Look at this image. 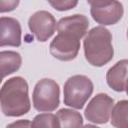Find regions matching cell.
<instances>
[{
  "mask_svg": "<svg viewBox=\"0 0 128 128\" xmlns=\"http://www.w3.org/2000/svg\"><path fill=\"white\" fill-rule=\"evenodd\" d=\"M89 20L83 14H74L61 18L56 29L58 34L49 45L50 53L60 61H71L80 50V40L88 31Z\"/></svg>",
  "mask_w": 128,
  "mask_h": 128,
  "instance_id": "obj_1",
  "label": "cell"
},
{
  "mask_svg": "<svg viewBox=\"0 0 128 128\" xmlns=\"http://www.w3.org/2000/svg\"><path fill=\"white\" fill-rule=\"evenodd\" d=\"M27 81L21 76L9 78L0 88V107L5 116L20 117L30 111Z\"/></svg>",
  "mask_w": 128,
  "mask_h": 128,
  "instance_id": "obj_2",
  "label": "cell"
},
{
  "mask_svg": "<svg viewBox=\"0 0 128 128\" xmlns=\"http://www.w3.org/2000/svg\"><path fill=\"white\" fill-rule=\"evenodd\" d=\"M84 55L87 62L94 67H102L114 56L112 34L104 26H96L87 32L83 41Z\"/></svg>",
  "mask_w": 128,
  "mask_h": 128,
  "instance_id": "obj_3",
  "label": "cell"
},
{
  "mask_svg": "<svg viewBox=\"0 0 128 128\" xmlns=\"http://www.w3.org/2000/svg\"><path fill=\"white\" fill-rule=\"evenodd\" d=\"M93 83L85 75H73L69 77L63 88V102L65 105L82 109L93 93Z\"/></svg>",
  "mask_w": 128,
  "mask_h": 128,
  "instance_id": "obj_4",
  "label": "cell"
},
{
  "mask_svg": "<svg viewBox=\"0 0 128 128\" xmlns=\"http://www.w3.org/2000/svg\"><path fill=\"white\" fill-rule=\"evenodd\" d=\"M33 107L39 112H52L60 104V88L53 79L39 80L32 93Z\"/></svg>",
  "mask_w": 128,
  "mask_h": 128,
  "instance_id": "obj_5",
  "label": "cell"
},
{
  "mask_svg": "<svg viewBox=\"0 0 128 128\" xmlns=\"http://www.w3.org/2000/svg\"><path fill=\"white\" fill-rule=\"evenodd\" d=\"M114 105V100L106 93L96 94L84 111L86 120L94 124H105L110 118V112Z\"/></svg>",
  "mask_w": 128,
  "mask_h": 128,
  "instance_id": "obj_6",
  "label": "cell"
},
{
  "mask_svg": "<svg viewBox=\"0 0 128 128\" xmlns=\"http://www.w3.org/2000/svg\"><path fill=\"white\" fill-rule=\"evenodd\" d=\"M56 19L48 11L40 10L33 13L28 20V27L39 42H46L56 30Z\"/></svg>",
  "mask_w": 128,
  "mask_h": 128,
  "instance_id": "obj_7",
  "label": "cell"
},
{
  "mask_svg": "<svg viewBox=\"0 0 128 128\" xmlns=\"http://www.w3.org/2000/svg\"><path fill=\"white\" fill-rule=\"evenodd\" d=\"M90 14L95 22L102 26L114 25L121 20L124 14V8L120 1L114 0L108 5L100 7H91Z\"/></svg>",
  "mask_w": 128,
  "mask_h": 128,
  "instance_id": "obj_8",
  "label": "cell"
},
{
  "mask_svg": "<svg viewBox=\"0 0 128 128\" xmlns=\"http://www.w3.org/2000/svg\"><path fill=\"white\" fill-rule=\"evenodd\" d=\"M22 29L19 21L12 17H0V47L21 45Z\"/></svg>",
  "mask_w": 128,
  "mask_h": 128,
  "instance_id": "obj_9",
  "label": "cell"
},
{
  "mask_svg": "<svg viewBox=\"0 0 128 128\" xmlns=\"http://www.w3.org/2000/svg\"><path fill=\"white\" fill-rule=\"evenodd\" d=\"M127 59H122L114 64L106 73L108 86L116 92H125L127 88Z\"/></svg>",
  "mask_w": 128,
  "mask_h": 128,
  "instance_id": "obj_10",
  "label": "cell"
},
{
  "mask_svg": "<svg viewBox=\"0 0 128 128\" xmlns=\"http://www.w3.org/2000/svg\"><path fill=\"white\" fill-rule=\"evenodd\" d=\"M22 64V57L16 51H0V78L18 71Z\"/></svg>",
  "mask_w": 128,
  "mask_h": 128,
  "instance_id": "obj_11",
  "label": "cell"
},
{
  "mask_svg": "<svg viewBox=\"0 0 128 128\" xmlns=\"http://www.w3.org/2000/svg\"><path fill=\"white\" fill-rule=\"evenodd\" d=\"M127 114H128V101L127 100L118 101L116 104L113 105L110 112L111 124L117 128H127L128 126Z\"/></svg>",
  "mask_w": 128,
  "mask_h": 128,
  "instance_id": "obj_12",
  "label": "cell"
},
{
  "mask_svg": "<svg viewBox=\"0 0 128 128\" xmlns=\"http://www.w3.org/2000/svg\"><path fill=\"white\" fill-rule=\"evenodd\" d=\"M56 116L58 118L60 127H80L83 126V118L81 114L75 110L62 108L57 111Z\"/></svg>",
  "mask_w": 128,
  "mask_h": 128,
  "instance_id": "obj_13",
  "label": "cell"
},
{
  "mask_svg": "<svg viewBox=\"0 0 128 128\" xmlns=\"http://www.w3.org/2000/svg\"><path fill=\"white\" fill-rule=\"evenodd\" d=\"M31 127H60L58 118L52 113H41L34 117L31 122Z\"/></svg>",
  "mask_w": 128,
  "mask_h": 128,
  "instance_id": "obj_14",
  "label": "cell"
},
{
  "mask_svg": "<svg viewBox=\"0 0 128 128\" xmlns=\"http://www.w3.org/2000/svg\"><path fill=\"white\" fill-rule=\"evenodd\" d=\"M79 0H47V2L57 11H68L75 8Z\"/></svg>",
  "mask_w": 128,
  "mask_h": 128,
  "instance_id": "obj_15",
  "label": "cell"
},
{
  "mask_svg": "<svg viewBox=\"0 0 128 128\" xmlns=\"http://www.w3.org/2000/svg\"><path fill=\"white\" fill-rule=\"evenodd\" d=\"M19 3L20 0H0V13H6L15 10Z\"/></svg>",
  "mask_w": 128,
  "mask_h": 128,
  "instance_id": "obj_16",
  "label": "cell"
},
{
  "mask_svg": "<svg viewBox=\"0 0 128 128\" xmlns=\"http://www.w3.org/2000/svg\"><path fill=\"white\" fill-rule=\"evenodd\" d=\"M114 0H87L88 4L91 7H100V6H105L113 2Z\"/></svg>",
  "mask_w": 128,
  "mask_h": 128,
  "instance_id": "obj_17",
  "label": "cell"
},
{
  "mask_svg": "<svg viewBox=\"0 0 128 128\" xmlns=\"http://www.w3.org/2000/svg\"><path fill=\"white\" fill-rule=\"evenodd\" d=\"M8 127H31V122L27 119L25 120H18L16 122H13L11 124L7 125Z\"/></svg>",
  "mask_w": 128,
  "mask_h": 128,
  "instance_id": "obj_18",
  "label": "cell"
},
{
  "mask_svg": "<svg viewBox=\"0 0 128 128\" xmlns=\"http://www.w3.org/2000/svg\"><path fill=\"white\" fill-rule=\"evenodd\" d=\"M1 82H2V78H0V83H1Z\"/></svg>",
  "mask_w": 128,
  "mask_h": 128,
  "instance_id": "obj_19",
  "label": "cell"
}]
</instances>
